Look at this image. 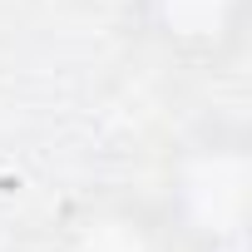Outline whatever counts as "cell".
Listing matches in <instances>:
<instances>
[{"mask_svg":"<svg viewBox=\"0 0 252 252\" xmlns=\"http://www.w3.org/2000/svg\"><path fill=\"white\" fill-rule=\"evenodd\" d=\"M60 252H168V232L144 203L94 198L64 222Z\"/></svg>","mask_w":252,"mask_h":252,"instance_id":"obj_3","label":"cell"},{"mask_svg":"<svg viewBox=\"0 0 252 252\" xmlns=\"http://www.w3.org/2000/svg\"><path fill=\"white\" fill-rule=\"evenodd\" d=\"M144 35L178 60H218L242 40L247 0H134Z\"/></svg>","mask_w":252,"mask_h":252,"instance_id":"obj_2","label":"cell"},{"mask_svg":"<svg viewBox=\"0 0 252 252\" xmlns=\"http://www.w3.org/2000/svg\"><path fill=\"white\" fill-rule=\"evenodd\" d=\"M168 242L218 252L252 222V144L242 129H198L168 154L163 203L154 208Z\"/></svg>","mask_w":252,"mask_h":252,"instance_id":"obj_1","label":"cell"}]
</instances>
